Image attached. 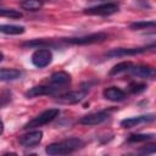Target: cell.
Instances as JSON below:
<instances>
[{"instance_id": "6da1fadb", "label": "cell", "mask_w": 156, "mask_h": 156, "mask_svg": "<svg viewBox=\"0 0 156 156\" xmlns=\"http://www.w3.org/2000/svg\"><path fill=\"white\" fill-rule=\"evenodd\" d=\"M84 146V141L80 138H68L58 143H52L46 146L45 152L48 155H68Z\"/></svg>"}, {"instance_id": "7a4b0ae2", "label": "cell", "mask_w": 156, "mask_h": 156, "mask_svg": "<svg viewBox=\"0 0 156 156\" xmlns=\"http://www.w3.org/2000/svg\"><path fill=\"white\" fill-rule=\"evenodd\" d=\"M58 115H60V110L58 108H49V110H45L41 113H39L37 117H34L33 119H30L29 122H27L23 126V129L39 128V127H41L44 124H48L51 121H54Z\"/></svg>"}, {"instance_id": "3957f363", "label": "cell", "mask_w": 156, "mask_h": 156, "mask_svg": "<svg viewBox=\"0 0 156 156\" xmlns=\"http://www.w3.org/2000/svg\"><path fill=\"white\" fill-rule=\"evenodd\" d=\"M119 10V6L116 2H104L89 9H85L83 12L85 15H91V16H110L116 13Z\"/></svg>"}, {"instance_id": "277c9868", "label": "cell", "mask_w": 156, "mask_h": 156, "mask_svg": "<svg viewBox=\"0 0 156 156\" xmlns=\"http://www.w3.org/2000/svg\"><path fill=\"white\" fill-rule=\"evenodd\" d=\"M107 34L99 32V33H93L89 35H83V37H77V38H68L65 41L68 44L73 45H87V44H96V43H102L107 39Z\"/></svg>"}, {"instance_id": "5b68a950", "label": "cell", "mask_w": 156, "mask_h": 156, "mask_svg": "<svg viewBox=\"0 0 156 156\" xmlns=\"http://www.w3.org/2000/svg\"><path fill=\"white\" fill-rule=\"evenodd\" d=\"M155 48V44H151L149 46H141V48H118L112 49L111 51L106 52L107 57H122V56H134L139 54L147 52L150 49L152 50Z\"/></svg>"}, {"instance_id": "8992f818", "label": "cell", "mask_w": 156, "mask_h": 156, "mask_svg": "<svg viewBox=\"0 0 156 156\" xmlns=\"http://www.w3.org/2000/svg\"><path fill=\"white\" fill-rule=\"evenodd\" d=\"M32 63L38 68H44L49 66L52 61V52L49 49H38L32 55Z\"/></svg>"}, {"instance_id": "52a82bcc", "label": "cell", "mask_w": 156, "mask_h": 156, "mask_svg": "<svg viewBox=\"0 0 156 156\" xmlns=\"http://www.w3.org/2000/svg\"><path fill=\"white\" fill-rule=\"evenodd\" d=\"M110 118V112L107 111H98V112H91L89 115H85L79 118L78 123L83 126H98L104 123Z\"/></svg>"}, {"instance_id": "ba28073f", "label": "cell", "mask_w": 156, "mask_h": 156, "mask_svg": "<svg viewBox=\"0 0 156 156\" xmlns=\"http://www.w3.org/2000/svg\"><path fill=\"white\" fill-rule=\"evenodd\" d=\"M87 95H88V90L87 89H80V90L65 93V94L60 95L56 99V101L60 102V104H65V105H72V104L80 102L82 100H84V98Z\"/></svg>"}, {"instance_id": "9c48e42d", "label": "cell", "mask_w": 156, "mask_h": 156, "mask_svg": "<svg viewBox=\"0 0 156 156\" xmlns=\"http://www.w3.org/2000/svg\"><path fill=\"white\" fill-rule=\"evenodd\" d=\"M61 89L51 85V84H41V85H35L30 89H28L26 91V96L27 98H35V96H41V95H54L56 93H58Z\"/></svg>"}, {"instance_id": "30bf717a", "label": "cell", "mask_w": 156, "mask_h": 156, "mask_svg": "<svg viewBox=\"0 0 156 156\" xmlns=\"http://www.w3.org/2000/svg\"><path fill=\"white\" fill-rule=\"evenodd\" d=\"M43 139V132L41 130H32L28 132L18 138V143L24 147H34L38 144H40Z\"/></svg>"}, {"instance_id": "8fae6325", "label": "cell", "mask_w": 156, "mask_h": 156, "mask_svg": "<svg viewBox=\"0 0 156 156\" xmlns=\"http://www.w3.org/2000/svg\"><path fill=\"white\" fill-rule=\"evenodd\" d=\"M128 73L132 74L133 77L141 78V79H151L155 77V69L151 66H145V65H132L128 69Z\"/></svg>"}, {"instance_id": "7c38bea8", "label": "cell", "mask_w": 156, "mask_h": 156, "mask_svg": "<svg viewBox=\"0 0 156 156\" xmlns=\"http://www.w3.org/2000/svg\"><path fill=\"white\" fill-rule=\"evenodd\" d=\"M154 119H155V115L154 113L129 117V118H124V119L121 121V127H123V128H133V127H136V126L143 124V123L152 122Z\"/></svg>"}, {"instance_id": "4fadbf2b", "label": "cell", "mask_w": 156, "mask_h": 156, "mask_svg": "<svg viewBox=\"0 0 156 156\" xmlns=\"http://www.w3.org/2000/svg\"><path fill=\"white\" fill-rule=\"evenodd\" d=\"M49 82H50L51 85H55V87H57L60 89H63L65 87H67L71 83V76L67 72H65V71L54 72L50 76Z\"/></svg>"}, {"instance_id": "5bb4252c", "label": "cell", "mask_w": 156, "mask_h": 156, "mask_svg": "<svg viewBox=\"0 0 156 156\" xmlns=\"http://www.w3.org/2000/svg\"><path fill=\"white\" fill-rule=\"evenodd\" d=\"M102 95H104L105 99H107L110 101H113V102L123 101L127 98V93L124 90L117 88V87H108V88L104 89Z\"/></svg>"}, {"instance_id": "9a60e30c", "label": "cell", "mask_w": 156, "mask_h": 156, "mask_svg": "<svg viewBox=\"0 0 156 156\" xmlns=\"http://www.w3.org/2000/svg\"><path fill=\"white\" fill-rule=\"evenodd\" d=\"M23 72L16 68H0V82H12L20 79Z\"/></svg>"}, {"instance_id": "2e32d148", "label": "cell", "mask_w": 156, "mask_h": 156, "mask_svg": "<svg viewBox=\"0 0 156 156\" xmlns=\"http://www.w3.org/2000/svg\"><path fill=\"white\" fill-rule=\"evenodd\" d=\"M22 46L27 48H37V49H49V48H56L57 44L49 39H34L32 41H26L22 44Z\"/></svg>"}, {"instance_id": "e0dca14e", "label": "cell", "mask_w": 156, "mask_h": 156, "mask_svg": "<svg viewBox=\"0 0 156 156\" xmlns=\"http://www.w3.org/2000/svg\"><path fill=\"white\" fill-rule=\"evenodd\" d=\"M26 32V28L23 26L17 24H0V33L10 34V35H18L23 34Z\"/></svg>"}, {"instance_id": "ac0fdd59", "label": "cell", "mask_w": 156, "mask_h": 156, "mask_svg": "<svg viewBox=\"0 0 156 156\" xmlns=\"http://www.w3.org/2000/svg\"><path fill=\"white\" fill-rule=\"evenodd\" d=\"M44 5V0H22L21 7L26 11H37L40 10Z\"/></svg>"}, {"instance_id": "d6986e66", "label": "cell", "mask_w": 156, "mask_h": 156, "mask_svg": "<svg viewBox=\"0 0 156 156\" xmlns=\"http://www.w3.org/2000/svg\"><path fill=\"white\" fill-rule=\"evenodd\" d=\"M133 63L129 62V61H123V62H119L117 65H115L111 71H110V76H117V74H121V73H124V72H128L129 67L132 66Z\"/></svg>"}, {"instance_id": "ffe728a7", "label": "cell", "mask_w": 156, "mask_h": 156, "mask_svg": "<svg viewBox=\"0 0 156 156\" xmlns=\"http://www.w3.org/2000/svg\"><path fill=\"white\" fill-rule=\"evenodd\" d=\"M155 138V134H130L128 136V143H141V141H149Z\"/></svg>"}, {"instance_id": "44dd1931", "label": "cell", "mask_w": 156, "mask_h": 156, "mask_svg": "<svg viewBox=\"0 0 156 156\" xmlns=\"http://www.w3.org/2000/svg\"><path fill=\"white\" fill-rule=\"evenodd\" d=\"M155 27H156L155 21H139V22H134L129 26V28L133 30L147 29V28H155Z\"/></svg>"}, {"instance_id": "7402d4cb", "label": "cell", "mask_w": 156, "mask_h": 156, "mask_svg": "<svg viewBox=\"0 0 156 156\" xmlns=\"http://www.w3.org/2000/svg\"><path fill=\"white\" fill-rule=\"evenodd\" d=\"M23 15L18 10L13 9H4L0 7V17H9V18H21Z\"/></svg>"}, {"instance_id": "603a6c76", "label": "cell", "mask_w": 156, "mask_h": 156, "mask_svg": "<svg viewBox=\"0 0 156 156\" xmlns=\"http://www.w3.org/2000/svg\"><path fill=\"white\" fill-rule=\"evenodd\" d=\"M145 89H146V84H143V83H130L128 88L129 93H133V94H139Z\"/></svg>"}, {"instance_id": "cb8c5ba5", "label": "cell", "mask_w": 156, "mask_h": 156, "mask_svg": "<svg viewBox=\"0 0 156 156\" xmlns=\"http://www.w3.org/2000/svg\"><path fill=\"white\" fill-rule=\"evenodd\" d=\"M2 132H4V123H2V121L0 119V135L2 134Z\"/></svg>"}, {"instance_id": "d4e9b609", "label": "cell", "mask_w": 156, "mask_h": 156, "mask_svg": "<svg viewBox=\"0 0 156 156\" xmlns=\"http://www.w3.org/2000/svg\"><path fill=\"white\" fill-rule=\"evenodd\" d=\"M2 58H4V54H2V52H0V62L2 61Z\"/></svg>"}, {"instance_id": "484cf974", "label": "cell", "mask_w": 156, "mask_h": 156, "mask_svg": "<svg viewBox=\"0 0 156 156\" xmlns=\"http://www.w3.org/2000/svg\"><path fill=\"white\" fill-rule=\"evenodd\" d=\"M88 1H104V0H88Z\"/></svg>"}]
</instances>
